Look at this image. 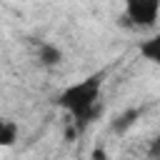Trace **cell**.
I'll return each instance as SVG.
<instances>
[{"label":"cell","mask_w":160,"mask_h":160,"mask_svg":"<svg viewBox=\"0 0 160 160\" xmlns=\"http://www.w3.org/2000/svg\"><path fill=\"white\" fill-rule=\"evenodd\" d=\"M122 10L132 28L148 30L160 18V0H122Z\"/></svg>","instance_id":"cell-2"},{"label":"cell","mask_w":160,"mask_h":160,"mask_svg":"<svg viewBox=\"0 0 160 160\" xmlns=\"http://www.w3.org/2000/svg\"><path fill=\"white\" fill-rule=\"evenodd\" d=\"M138 118H140V110H128V112H122L120 118H115V122H112V132H125L130 125H135Z\"/></svg>","instance_id":"cell-6"},{"label":"cell","mask_w":160,"mask_h":160,"mask_svg":"<svg viewBox=\"0 0 160 160\" xmlns=\"http://www.w3.org/2000/svg\"><path fill=\"white\" fill-rule=\"evenodd\" d=\"M138 52H140L142 60H148V62H152V65H160V30L152 32L150 38L140 40V42H138Z\"/></svg>","instance_id":"cell-3"},{"label":"cell","mask_w":160,"mask_h":160,"mask_svg":"<svg viewBox=\"0 0 160 160\" xmlns=\"http://www.w3.org/2000/svg\"><path fill=\"white\" fill-rule=\"evenodd\" d=\"M18 135H20V128H18L15 120H2L0 122V145L2 148H10L18 140Z\"/></svg>","instance_id":"cell-5"},{"label":"cell","mask_w":160,"mask_h":160,"mask_svg":"<svg viewBox=\"0 0 160 160\" xmlns=\"http://www.w3.org/2000/svg\"><path fill=\"white\" fill-rule=\"evenodd\" d=\"M38 62L42 68H55L62 62V50L55 42H40L38 45Z\"/></svg>","instance_id":"cell-4"},{"label":"cell","mask_w":160,"mask_h":160,"mask_svg":"<svg viewBox=\"0 0 160 160\" xmlns=\"http://www.w3.org/2000/svg\"><path fill=\"white\" fill-rule=\"evenodd\" d=\"M102 72H92L68 88L60 90V95L55 98V105L62 108L68 115H70V122H72V130L75 132H82L88 125H92L105 105H102Z\"/></svg>","instance_id":"cell-1"},{"label":"cell","mask_w":160,"mask_h":160,"mask_svg":"<svg viewBox=\"0 0 160 160\" xmlns=\"http://www.w3.org/2000/svg\"><path fill=\"white\" fill-rule=\"evenodd\" d=\"M148 155H150V158H160V135L152 138V142H150V148H148Z\"/></svg>","instance_id":"cell-7"}]
</instances>
